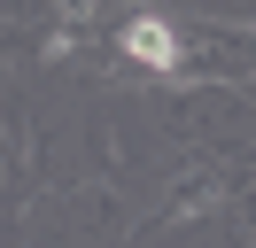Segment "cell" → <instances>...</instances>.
<instances>
[{"label": "cell", "mask_w": 256, "mask_h": 248, "mask_svg": "<svg viewBox=\"0 0 256 248\" xmlns=\"http://www.w3.org/2000/svg\"><path fill=\"white\" fill-rule=\"evenodd\" d=\"M124 46L148 62V70H178V31L163 24V16H132V24H124Z\"/></svg>", "instance_id": "obj_1"}]
</instances>
